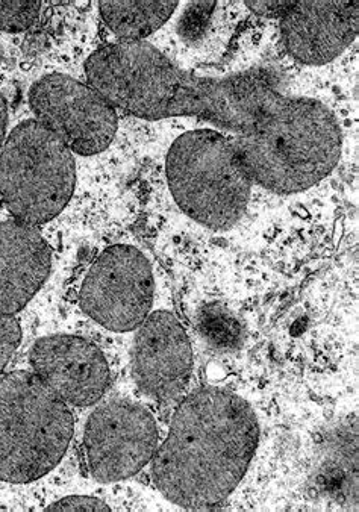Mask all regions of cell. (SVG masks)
<instances>
[{"mask_svg":"<svg viewBox=\"0 0 359 512\" xmlns=\"http://www.w3.org/2000/svg\"><path fill=\"white\" fill-rule=\"evenodd\" d=\"M258 441V419L243 397L199 388L173 414L169 435L152 459L153 484L181 508H216L246 475Z\"/></svg>","mask_w":359,"mask_h":512,"instance_id":"2","label":"cell"},{"mask_svg":"<svg viewBox=\"0 0 359 512\" xmlns=\"http://www.w3.org/2000/svg\"><path fill=\"white\" fill-rule=\"evenodd\" d=\"M35 120L54 132L73 153L93 157L116 137V108L90 85L60 73L43 76L29 90Z\"/></svg>","mask_w":359,"mask_h":512,"instance_id":"7","label":"cell"},{"mask_svg":"<svg viewBox=\"0 0 359 512\" xmlns=\"http://www.w3.org/2000/svg\"><path fill=\"white\" fill-rule=\"evenodd\" d=\"M88 85L138 119L194 117L232 135L253 182L276 194L308 190L340 161V123L323 102L290 96L276 73L202 76L147 41H117L85 61Z\"/></svg>","mask_w":359,"mask_h":512,"instance_id":"1","label":"cell"},{"mask_svg":"<svg viewBox=\"0 0 359 512\" xmlns=\"http://www.w3.org/2000/svg\"><path fill=\"white\" fill-rule=\"evenodd\" d=\"M8 108L5 97L0 94V149L4 147L5 134H7Z\"/></svg>","mask_w":359,"mask_h":512,"instance_id":"18","label":"cell"},{"mask_svg":"<svg viewBox=\"0 0 359 512\" xmlns=\"http://www.w3.org/2000/svg\"><path fill=\"white\" fill-rule=\"evenodd\" d=\"M190 338L175 314L157 311L137 328L132 378L141 393L160 402L181 397L193 375Z\"/></svg>","mask_w":359,"mask_h":512,"instance_id":"9","label":"cell"},{"mask_svg":"<svg viewBox=\"0 0 359 512\" xmlns=\"http://www.w3.org/2000/svg\"><path fill=\"white\" fill-rule=\"evenodd\" d=\"M29 363L32 372L67 405H94L110 385V366L102 350L75 335H50L35 341Z\"/></svg>","mask_w":359,"mask_h":512,"instance_id":"10","label":"cell"},{"mask_svg":"<svg viewBox=\"0 0 359 512\" xmlns=\"http://www.w3.org/2000/svg\"><path fill=\"white\" fill-rule=\"evenodd\" d=\"M73 152L35 119L20 123L0 152V196L20 222L43 225L60 216L75 190Z\"/></svg>","mask_w":359,"mask_h":512,"instance_id":"5","label":"cell"},{"mask_svg":"<svg viewBox=\"0 0 359 512\" xmlns=\"http://www.w3.org/2000/svg\"><path fill=\"white\" fill-rule=\"evenodd\" d=\"M358 32V2H294L281 17L285 50L305 66L337 60Z\"/></svg>","mask_w":359,"mask_h":512,"instance_id":"11","label":"cell"},{"mask_svg":"<svg viewBox=\"0 0 359 512\" xmlns=\"http://www.w3.org/2000/svg\"><path fill=\"white\" fill-rule=\"evenodd\" d=\"M153 293L152 267L143 252L128 244H116L91 264L82 282L79 303L102 328L131 332L149 316Z\"/></svg>","mask_w":359,"mask_h":512,"instance_id":"6","label":"cell"},{"mask_svg":"<svg viewBox=\"0 0 359 512\" xmlns=\"http://www.w3.org/2000/svg\"><path fill=\"white\" fill-rule=\"evenodd\" d=\"M167 181L182 213L214 231H228L249 205L253 182L237 143L216 129H194L167 153Z\"/></svg>","mask_w":359,"mask_h":512,"instance_id":"3","label":"cell"},{"mask_svg":"<svg viewBox=\"0 0 359 512\" xmlns=\"http://www.w3.org/2000/svg\"><path fill=\"white\" fill-rule=\"evenodd\" d=\"M293 4L294 2H252V0L244 2V5H246L253 14L270 17V19H281V17L293 7Z\"/></svg>","mask_w":359,"mask_h":512,"instance_id":"17","label":"cell"},{"mask_svg":"<svg viewBox=\"0 0 359 512\" xmlns=\"http://www.w3.org/2000/svg\"><path fill=\"white\" fill-rule=\"evenodd\" d=\"M69 405L34 372L0 379V481L29 484L52 472L69 449Z\"/></svg>","mask_w":359,"mask_h":512,"instance_id":"4","label":"cell"},{"mask_svg":"<svg viewBox=\"0 0 359 512\" xmlns=\"http://www.w3.org/2000/svg\"><path fill=\"white\" fill-rule=\"evenodd\" d=\"M52 252L34 225L0 223V316H14L49 278Z\"/></svg>","mask_w":359,"mask_h":512,"instance_id":"12","label":"cell"},{"mask_svg":"<svg viewBox=\"0 0 359 512\" xmlns=\"http://www.w3.org/2000/svg\"><path fill=\"white\" fill-rule=\"evenodd\" d=\"M178 2H100V16L120 41H143L175 14Z\"/></svg>","mask_w":359,"mask_h":512,"instance_id":"13","label":"cell"},{"mask_svg":"<svg viewBox=\"0 0 359 512\" xmlns=\"http://www.w3.org/2000/svg\"><path fill=\"white\" fill-rule=\"evenodd\" d=\"M40 2H0V31L22 32L37 22Z\"/></svg>","mask_w":359,"mask_h":512,"instance_id":"14","label":"cell"},{"mask_svg":"<svg viewBox=\"0 0 359 512\" xmlns=\"http://www.w3.org/2000/svg\"><path fill=\"white\" fill-rule=\"evenodd\" d=\"M158 440L157 422L146 406L128 399L100 403L84 431L88 472L102 484L132 478L152 463Z\"/></svg>","mask_w":359,"mask_h":512,"instance_id":"8","label":"cell"},{"mask_svg":"<svg viewBox=\"0 0 359 512\" xmlns=\"http://www.w3.org/2000/svg\"><path fill=\"white\" fill-rule=\"evenodd\" d=\"M47 511H111V508L97 497L67 496L47 506Z\"/></svg>","mask_w":359,"mask_h":512,"instance_id":"16","label":"cell"},{"mask_svg":"<svg viewBox=\"0 0 359 512\" xmlns=\"http://www.w3.org/2000/svg\"><path fill=\"white\" fill-rule=\"evenodd\" d=\"M22 341V328L16 317L0 316V375Z\"/></svg>","mask_w":359,"mask_h":512,"instance_id":"15","label":"cell"}]
</instances>
